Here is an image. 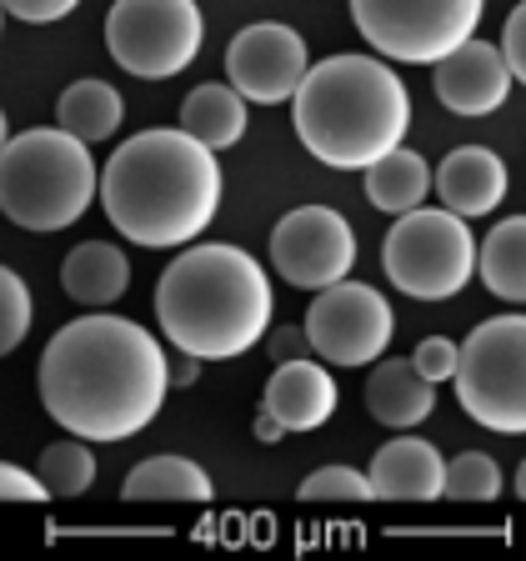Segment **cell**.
Here are the masks:
<instances>
[{"instance_id":"obj_23","label":"cell","mask_w":526,"mask_h":561,"mask_svg":"<svg viewBox=\"0 0 526 561\" xmlns=\"http://www.w3.org/2000/svg\"><path fill=\"white\" fill-rule=\"evenodd\" d=\"M481 280H487L491 296L522 306L526 296V216H506V221L491 226V236L477 251Z\"/></svg>"},{"instance_id":"obj_28","label":"cell","mask_w":526,"mask_h":561,"mask_svg":"<svg viewBox=\"0 0 526 561\" xmlns=\"http://www.w3.org/2000/svg\"><path fill=\"white\" fill-rule=\"evenodd\" d=\"M411 366H416V376H426V381H451V366H456V341L446 336H426L416 351H411Z\"/></svg>"},{"instance_id":"obj_3","label":"cell","mask_w":526,"mask_h":561,"mask_svg":"<svg viewBox=\"0 0 526 561\" xmlns=\"http://www.w3.org/2000/svg\"><path fill=\"white\" fill-rule=\"evenodd\" d=\"M276 296L266 266L236 245H186L156 280V321L175 351L226 362L251 351L271 327Z\"/></svg>"},{"instance_id":"obj_12","label":"cell","mask_w":526,"mask_h":561,"mask_svg":"<svg viewBox=\"0 0 526 561\" xmlns=\"http://www.w3.org/2000/svg\"><path fill=\"white\" fill-rule=\"evenodd\" d=\"M306 66H311L306 41L281 21L245 25V31L231 35V46H226V85L256 105L291 101V91L301 85Z\"/></svg>"},{"instance_id":"obj_2","label":"cell","mask_w":526,"mask_h":561,"mask_svg":"<svg viewBox=\"0 0 526 561\" xmlns=\"http://www.w3.org/2000/svg\"><path fill=\"white\" fill-rule=\"evenodd\" d=\"M95 201L116 236L151 251L191 245L221 206V161L186 130H140L95 175Z\"/></svg>"},{"instance_id":"obj_21","label":"cell","mask_w":526,"mask_h":561,"mask_svg":"<svg viewBox=\"0 0 526 561\" xmlns=\"http://www.w3.org/2000/svg\"><path fill=\"white\" fill-rule=\"evenodd\" d=\"M426 191H432V165H426V156L407 151V146L376 156V161L366 165V201H371L376 210H386V216L416 210L421 201H426Z\"/></svg>"},{"instance_id":"obj_33","label":"cell","mask_w":526,"mask_h":561,"mask_svg":"<svg viewBox=\"0 0 526 561\" xmlns=\"http://www.w3.org/2000/svg\"><path fill=\"white\" fill-rule=\"evenodd\" d=\"M196 376H201L196 356H186V351H181V356H165V381L171 386H196Z\"/></svg>"},{"instance_id":"obj_34","label":"cell","mask_w":526,"mask_h":561,"mask_svg":"<svg viewBox=\"0 0 526 561\" xmlns=\"http://www.w3.org/2000/svg\"><path fill=\"white\" fill-rule=\"evenodd\" d=\"M251 432H256V442H266V446H281V442H286V426H281V421L271 416V411H261Z\"/></svg>"},{"instance_id":"obj_25","label":"cell","mask_w":526,"mask_h":561,"mask_svg":"<svg viewBox=\"0 0 526 561\" xmlns=\"http://www.w3.org/2000/svg\"><path fill=\"white\" fill-rule=\"evenodd\" d=\"M502 467L487 451H461L446 461L442 471V496L446 502H496L502 496Z\"/></svg>"},{"instance_id":"obj_14","label":"cell","mask_w":526,"mask_h":561,"mask_svg":"<svg viewBox=\"0 0 526 561\" xmlns=\"http://www.w3.org/2000/svg\"><path fill=\"white\" fill-rule=\"evenodd\" d=\"M271 416L291 432H316L336 416V381H331L327 366H316L311 356H296V362H281L266 381V407Z\"/></svg>"},{"instance_id":"obj_4","label":"cell","mask_w":526,"mask_h":561,"mask_svg":"<svg viewBox=\"0 0 526 561\" xmlns=\"http://www.w3.org/2000/svg\"><path fill=\"white\" fill-rule=\"evenodd\" d=\"M301 146L331 171H366L411 130V91L381 56H327L291 91Z\"/></svg>"},{"instance_id":"obj_10","label":"cell","mask_w":526,"mask_h":561,"mask_svg":"<svg viewBox=\"0 0 526 561\" xmlns=\"http://www.w3.org/2000/svg\"><path fill=\"white\" fill-rule=\"evenodd\" d=\"M306 341L321 362L331 366H371L397 331V316L386 306V296L362 280H331L321 286L306 311Z\"/></svg>"},{"instance_id":"obj_31","label":"cell","mask_w":526,"mask_h":561,"mask_svg":"<svg viewBox=\"0 0 526 561\" xmlns=\"http://www.w3.org/2000/svg\"><path fill=\"white\" fill-rule=\"evenodd\" d=\"M0 502H46V486L15 461H0Z\"/></svg>"},{"instance_id":"obj_11","label":"cell","mask_w":526,"mask_h":561,"mask_svg":"<svg viewBox=\"0 0 526 561\" xmlns=\"http://www.w3.org/2000/svg\"><path fill=\"white\" fill-rule=\"evenodd\" d=\"M271 266L301 291L346 280L356 266V236H351L346 216L331 206H296L291 216H281L271 231Z\"/></svg>"},{"instance_id":"obj_8","label":"cell","mask_w":526,"mask_h":561,"mask_svg":"<svg viewBox=\"0 0 526 561\" xmlns=\"http://www.w3.org/2000/svg\"><path fill=\"white\" fill-rule=\"evenodd\" d=\"M206 21L196 0H116L105 11V50L140 81H171L201 56Z\"/></svg>"},{"instance_id":"obj_20","label":"cell","mask_w":526,"mask_h":561,"mask_svg":"<svg viewBox=\"0 0 526 561\" xmlns=\"http://www.w3.org/2000/svg\"><path fill=\"white\" fill-rule=\"evenodd\" d=\"M121 116H126V101L111 81H95V76H81V81H70L56 101V126L70 130L76 140L95 146V140L116 136Z\"/></svg>"},{"instance_id":"obj_24","label":"cell","mask_w":526,"mask_h":561,"mask_svg":"<svg viewBox=\"0 0 526 561\" xmlns=\"http://www.w3.org/2000/svg\"><path fill=\"white\" fill-rule=\"evenodd\" d=\"M35 477H41V486H46V496H60V502H70V496H85L95 481V451L85 442H56L41 451V467H35Z\"/></svg>"},{"instance_id":"obj_27","label":"cell","mask_w":526,"mask_h":561,"mask_svg":"<svg viewBox=\"0 0 526 561\" xmlns=\"http://www.w3.org/2000/svg\"><path fill=\"white\" fill-rule=\"evenodd\" d=\"M301 502H371V481L356 467H316L301 481Z\"/></svg>"},{"instance_id":"obj_9","label":"cell","mask_w":526,"mask_h":561,"mask_svg":"<svg viewBox=\"0 0 526 561\" xmlns=\"http://www.w3.org/2000/svg\"><path fill=\"white\" fill-rule=\"evenodd\" d=\"M487 0H351L362 41L386 60L432 66L481 25Z\"/></svg>"},{"instance_id":"obj_15","label":"cell","mask_w":526,"mask_h":561,"mask_svg":"<svg viewBox=\"0 0 526 561\" xmlns=\"http://www.w3.org/2000/svg\"><path fill=\"white\" fill-rule=\"evenodd\" d=\"M442 471L446 461L432 442L397 436L371 456L366 481H371V496H381V502H436L442 496Z\"/></svg>"},{"instance_id":"obj_22","label":"cell","mask_w":526,"mask_h":561,"mask_svg":"<svg viewBox=\"0 0 526 561\" xmlns=\"http://www.w3.org/2000/svg\"><path fill=\"white\" fill-rule=\"evenodd\" d=\"M181 130L196 136L206 151H226L245 136V95H236L231 85H196L181 101Z\"/></svg>"},{"instance_id":"obj_7","label":"cell","mask_w":526,"mask_h":561,"mask_svg":"<svg viewBox=\"0 0 526 561\" xmlns=\"http://www.w3.org/2000/svg\"><path fill=\"white\" fill-rule=\"evenodd\" d=\"M381 271L416 301H451L477 276V236L456 210H401L381 241Z\"/></svg>"},{"instance_id":"obj_30","label":"cell","mask_w":526,"mask_h":561,"mask_svg":"<svg viewBox=\"0 0 526 561\" xmlns=\"http://www.w3.org/2000/svg\"><path fill=\"white\" fill-rule=\"evenodd\" d=\"M81 0H0V11L15 15L25 25H50V21H66Z\"/></svg>"},{"instance_id":"obj_19","label":"cell","mask_w":526,"mask_h":561,"mask_svg":"<svg viewBox=\"0 0 526 561\" xmlns=\"http://www.w3.org/2000/svg\"><path fill=\"white\" fill-rule=\"evenodd\" d=\"M210 477L191 456H146L126 471L121 496L126 502H210Z\"/></svg>"},{"instance_id":"obj_32","label":"cell","mask_w":526,"mask_h":561,"mask_svg":"<svg viewBox=\"0 0 526 561\" xmlns=\"http://www.w3.org/2000/svg\"><path fill=\"white\" fill-rule=\"evenodd\" d=\"M261 341H266L271 362H296V356H306V351H311V341H306L301 327H276L271 336H261Z\"/></svg>"},{"instance_id":"obj_18","label":"cell","mask_w":526,"mask_h":561,"mask_svg":"<svg viewBox=\"0 0 526 561\" xmlns=\"http://www.w3.org/2000/svg\"><path fill=\"white\" fill-rule=\"evenodd\" d=\"M60 286H66V296L76 306L101 311V306L126 296L130 261H126V251H116L111 241H81L66 261H60Z\"/></svg>"},{"instance_id":"obj_5","label":"cell","mask_w":526,"mask_h":561,"mask_svg":"<svg viewBox=\"0 0 526 561\" xmlns=\"http://www.w3.org/2000/svg\"><path fill=\"white\" fill-rule=\"evenodd\" d=\"M95 156L60 126L21 130L0 146V210L21 231H66L95 201Z\"/></svg>"},{"instance_id":"obj_26","label":"cell","mask_w":526,"mask_h":561,"mask_svg":"<svg viewBox=\"0 0 526 561\" xmlns=\"http://www.w3.org/2000/svg\"><path fill=\"white\" fill-rule=\"evenodd\" d=\"M31 331V286L11 266H0V356H11Z\"/></svg>"},{"instance_id":"obj_1","label":"cell","mask_w":526,"mask_h":561,"mask_svg":"<svg viewBox=\"0 0 526 561\" xmlns=\"http://www.w3.org/2000/svg\"><path fill=\"white\" fill-rule=\"evenodd\" d=\"M41 401L50 421L76 442H130L165 407V351L140 321L126 316H81L46 341L41 356Z\"/></svg>"},{"instance_id":"obj_17","label":"cell","mask_w":526,"mask_h":561,"mask_svg":"<svg viewBox=\"0 0 526 561\" xmlns=\"http://www.w3.org/2000/svg\"><path fill=\"white\" fill-rule=\"evenodd\" d=\"M432 397L436 386L426 376H416L411 356H376L371 376H366V411L391 432H411L432 416Z\"/></svg>"},{"instance_id":"obj_13","label":"cell","mask_w":526,"mask_h":561,"mask_svg":"<svg viewBox=\"0 0 526 561\" xmlns=\"http://www.w3.org/2000/svg\"><path fill=\"white\" fill-rule=\"evenodd\" d=\"M436 66V101L451 111V116H491L496 105L512 95V70H506L502 50L487 46V41H461L456 50H446Z\"/></svg>"},{"instance_id":"obj_16","label":"cell","mask_w":526,"mask_h":561,"mask_svg":"<svg viewBox=\"0 0 526 561\" xmlns=\"http://www.w3.org/2000/svg\"><path fill=\"white\" fill-rule=\"evenodd\" d=\"M436 196L446 210H456L461 221L471 216H491L506 196V165L487 146H456L442 165H436Z\"/></svg>"},{"instance_id":"obj_6","label":"cell","mask_w":526,"mask_h":561,"mask_svg":"<svg viewBox=\"0 0 526 561\" xmlns=\"http://www.w3.org/2000/svg\"><path fill=\"white\" fill-rule=\"evenodd\" d=\"M456 401L496 436L526 432V316H491L456 346Z\"/></svg>"},{"instance_id":"obj_36","label":"cell","mask_w":526,"mask_h":561,"mask_svg":"<svg viewBox=\"0 0 526 561\" xmlns=\"http://www.w3.org/2000/svg\"><path fill=\"white\" fill-rule=\"evenodd\" d=\"M0 21H5V11H0Z\"/></svg>"},{"instance_id":"obj_29","label":"cell","mask_w":526,"mask_h":561,"mask_svg":"<svg viewBox=\"0 0 526 561\" xmlns=\"http://www.w3.org/2000/svg\"><path fill=\"white\" fill-rule=\"evenodd\" d=\"M502 60H506V70H512V81H526V5L516 0L512 5V15H506V25H502Z\"/></svg>"},{"instance_id":"obj_35","label":"cell","mask_w":526,"mask_h":561,"mask_svg":"<svg viewBox=\"0 0 526 561\" xmlns=\"http://www.w3.org/2000/svg\"><path fill=\"white\" fill-rule=\"evenodd\" d=\"M5 140H11V126H5V111H0V146H5Z\"/></svg>"}]
</instances>
